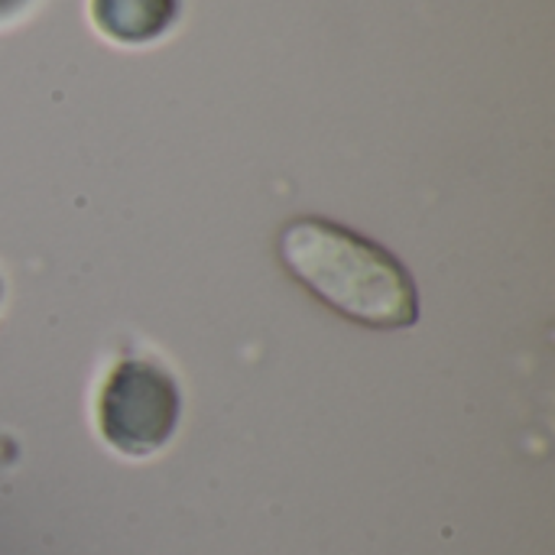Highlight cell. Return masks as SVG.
<instances>
[{
	"instance_id": "6da1fadb",
	"label": "cell",
	"mask_w": 555,
	"mask_h": 555,
	"mask_svg": "<svg viewBox=\"0 0 555 555\" xmlns=\"http://www.w3.org/2000/svg\"><path fill=\"white\" fill-rule=\"evenodd\" d=\"M283 270L335 315L371 332H406L420 322V289L384 244L322 215H296L276 234Z\"/></svg>"
},
{
	"instance_id": "5b68a950",
	"label": "cell",
	"mask_w": 555,
	"mask_h": 555,
	"mask_svg": "<svg viewBox=\"0 0 555 555\" xmlns=\"http://www.w3.org/2000/svg\"><path fill=\"white\" fill-rule=\"evenodd\" d=\"M3 299H7V280H3V273H0V306H3Z\"/></svg>"
},
{
	"instance_id": "277c9868",
	"label": "cell",
	"mask_w": 555,
	"mask_h": 555,
	"mask_svg": "<svg viewBox=\"0 0 555 555\" xmlns=\"http://www.w3.org/2000/svg\"><path fill=\"white\" fill-rule=\"evenodd\" d=\"M29 0H0V20H7V16H13L16 10H23Z\"/></svg>"
},
{
	"instance_id": "3957f363",
	"label": "cell",
	"mask_w": 555,
	"mask_h": 555,
	"mask_svg": "<svg viewBox=\"0 0 555 555\" xmlns=\"http://www.w3.org/2000/svg\"><path fill=\"white\" fill-rule=\"evenodd\" d=\"M179 0H88L94 29L120 46H146L172 29Z\"/></svg>"
},
{
	"instance_id": "7a4b0ae2",
	"label": "cell",
	"mask_w": 555,
	"mask_h": 555,
	"mask_svg": "<svg viewBox=\"0 0 555 555\" xmlns=\"http://www.w3.org/2000/svg\"><path fill=\"white\" fill-rule=\"evenodd\" d=\"M182 393L169 367L143 354H124L101 380L94 400L98 436L124 459L163 452L179 426Z\"/></svg>"
}]
</instances>
